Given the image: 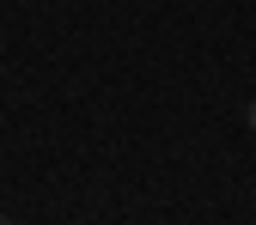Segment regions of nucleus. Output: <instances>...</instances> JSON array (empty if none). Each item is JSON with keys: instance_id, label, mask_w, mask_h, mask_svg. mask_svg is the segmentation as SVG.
I'll list each match as a JSON object with an SVG mask.
<instances>
[{"instance_id": "nucleus-2", "label": "nucleus", "mask_w": 256, "mask_h": 225, "mask_svg": "<svg viewBox=\"0 0 256 225\" xmlns=\"http://www.w3.org/2000/svg\"><path fill=\"white\" fill-rule=\"evenodd\" d=\"M0 225H12V219H6V213H0Z\"/></svg>"}, {"instance_id": "nucleus-1", "label": "nucleus", "mask_w": 256, "mask_h": 225, "mask_svg": "<svg viewBox=\"0 0 256 225\" xmlns=\"http://www.w3.org/2000/svg\"><path fill=\"white\" fill-rule=\"evenodd\" d=\"M244 116H250V134H256V98H250V110H244Z\"/></svg>"}]
</instances>
